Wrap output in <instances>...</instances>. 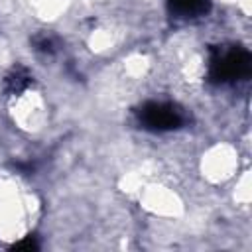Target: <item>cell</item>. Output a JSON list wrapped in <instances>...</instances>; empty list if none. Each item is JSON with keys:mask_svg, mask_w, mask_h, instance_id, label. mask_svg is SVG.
Instances as JSON below:
<instances>
[{"mask_svg": "<svg viewBox=\"0 0 252 252\" xmlns=\"http://www.w3.org/2000/svg\"><path fill=\"white\" fill-rule=\"evenodd\" d=\"M250 73V53L244 47L217 49L211 57L209 77L215 83H232L240 81Z\"/></svg>", "mask_w": 252, "mask_h": 252, "instance_id": "6da1fadb", "label": "cell"}, {"mask_svg": "<svg viewBox=\"0 0 252 252\" xmlns=\"http://www.w3.org/2000/svg\"><path fill=\"white\" fill-rule=\"evenodd\" d=\"M207 0H169V6L173 12L181 16H195L205 10Z\"/></svg>", "mask_w": 252, "mask_h": 252, "instance_id": "3957f363", "label": "cell"}, {"mask_svg": "<svg viewBox=\"0 0 252 252\" xmlns=\"http://www.w3.org/2000/svg\"><path fill=\"white\" fill-rule=\"evenodd\" d=\"M140 124L154 132L175 130L185 122V114L177 104L171 102H148L138 112Z\"/></svg>", "mask_w": 252, "mask_h": 252, "instance_id": "7a4b0ae2", "label": "cell"}, {"mask_svg": "<svg viewBox=\"0 0 252 252\" xmlns=\"http://www.w3.org/2000/svg\"><path fill=\"white\" fill-rule=\"evenodd\" d=\"M14 248H28V250H35L37 248V244H35V240L33 238H28V240H24V242H18V244H14Z\"/></svg>", "mask_w": 252, "mask_h": 252, "instance_id": "5b68a950", "label": "cell"}, {"mask_svg": "<svg viewBox=\"0 0 252 252\" xmlns=\"http://www.w3.org/2000/svg\"><path fill=\"white\" fill-rule=\"evenodd\" d=\"M22 79H28V75H20V73H16L14 77H10V79H8V83L12 85V91L20 93V91H24V89L28 87V83H26V81L22 83Z\"/></svg>", "mask_w": 252, "mask_h": 252, "instance_id": "277c9868", "label": "cell"}]
</instances>
